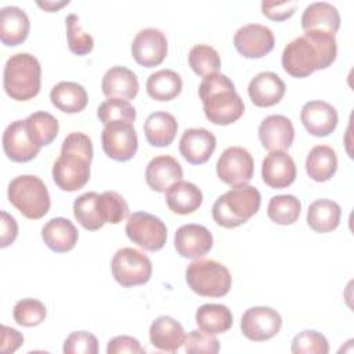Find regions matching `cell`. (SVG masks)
Returning <instances> with one entry per match:
<instances>
[{
  "instance_id": "6da1fadb",
  "label": "cell",
  "mask_w": 354,
  "mask_h": 354,
  "mask_svg": "<svg viewBox=\"0 0 354 354\" xmlns=\"http://www.w3.org/2000/svg\"><path fill=\"white\" fill-rule=\"evenodd\" d=\"M337 55L335 35L324 30H307L293 39L282 51L281 62L293 77H307L315 71L330 66Z\"/></svg>"
},
{
  "instance_id": "7a4b0ae2",
  "label": "cell",
  "mask_w": 354,
  "mask_h": 354,
  "mask_svg": "<svg viewBox=\"0 0 354 354\" xmlns=\"http://www.w3.org/2000/svg\"><path fill=\"white\" fill-rule=\"evenodd\" d=\"M93 160L91 138L82 133H69L61 145V153L53 166V180L58 188L73 192L83 188L90 180Z\"/></svg>"
},
{
  "instance_id": "3957f363",
  "label": "cell",
  "mask_w": 354,
  "mask_h": 354,
  "mask_svg": "<svg viewBox=\"0 0 354 354\" xmlns=\"http://www.w3.org/2000/svg\"><path fill=\"white\" fill-rule=\"evenodd\" d=\"M203 112L209 122L227 126L236 122L245 112V104L235 91L232 80L223 73L205 76L198 88Z\"/></svg>"
},
{
  "instance_id": "277c9868",
  "label": "cell",
  "mask_w": 354,
  "mask_h": 354,
  "mask_svg": "<svg viewBox=\"0 0 354 354\" xmlns=\"http://www.w3.org/2000/svg\"><path fill=\"white\" fill-rule=\"evenodd\" d=\"M261 195L253 185H238L216 199L212 207L213 220L224 228H235L245 224L260 209Z\"/></svg>"
},
{
  "instance_id": "5b68a950",
  "label": "cell",
  "mask_w": 354,
  "mask_h": 354,
  "mask_svg": "<svg viewBox=\"0 0 354 354\" xmlns=\"http://www.w3.org/2000/svg\"><path fill=\"white\" fill-rule=\"evenodd\" d=\"M41 86V66L37 58L29 53L11 55L3 71V87L15 101H28L36 97Z\"/></svg>"
},
{
  "instance_id": "8992f818",
  "label": "cell",
  "mask_w": 354,
  "mask_h": 354,
  "mask_svg": "<svg viewBox=\"0 0 354 354\" xmlns=\"http://www.w3.org/2000/svg\"><path fill=\"white\" fill-rule=\"evenodd\" d=\"M10 203L26 218L39 220L50 210V194L44 181L32 174H21L10 181L7 189Z\"/></svg>"
},
{
  "instance_id": "52a82bcc",
  "label": "cell",
  "mask_w": 354,
  "mask_h": 354,
  "mask_svg": "<svg viewBox=\"0 0 354 354\" xmlns=\"http://www.w3.org/2000/svg\"><path fill=\"white\" fill-rule=\"evenodd\" d=\"M185 281L192 292L205 297H223L232 285V277L228 268L207 259L192 261L185 270Z\"/></svg>"
},
{
  "instance_id": "ba28073f",
  "label": "cell",
  "mask_w": 354,
  "mask_h": 354,
  "mask_svg": "<svg viewBox=\"0 0 354 354\" xmlns=\"http://www.w3.org/2000/svg\"><path fill=\"white\" fill-rule=\"evenodd\" d=\"M111 271L119 285L133 288L151 279L152 263L142 252L133 248H122L112 257Z\"/></svg>"
},
{
  "instance_id": "9c48e42d",
  "label": "cell",
  "mask_w": 354,
  "mask_h": 354,
  "mask_svg": "<svg viewBox=\"0 0 354 354\" xmlns=\"http://www.w3.org/2000/svg\"><path fill=\"white\" fill-rule=\"evenodd\" d=\"M124 231L133 243L148 252L160 250L167 239L166 224L148 212H134L130 214Z\"/></svg>"
},
{
  "instance_id": "30bf717a",
  "label": "cell",
  "mask_w": 354,
  "mask_h": 354,
  "mask_svg": "<svg viewBox=\"0 0 354 354\" xmlns=\"http://www.w3.org/2000/svg\"><path fill=\"white\" fill-rule=\"evenodd\" d=\"M101 142L105 155L118 162L130 160L138 149V137L133 123L115 120L104 126Z\"/></svg>"
},
{
  "instance_id": "8fae6325",
  "label": "cell",
  "mask_w": 354,
  "mask_h": 354,
  "mask_svg": "<svg viewBox=\"0 0 354 354\" xmlns=\"http://www.w3.org/2000/svg\"><path fill=\"white\" fill-rule=\"evenodd\" d=\"M216 171L218 178L231 187L245 185L253 177L254 162L248 149L230 147L220 155L216 163Z\"/></svg>"
},
{
  "instance_id": "7c38bea8",
  "label": "cell",
  "mask_w": 354,
  "mask_h": 354,
  "mask_svg": "<svg viewBox=\"0 0 354 354\" xmlns=\"http://www.w3.org/2000/svg\"><path fill=\"white\" fill-rule=\"evenodd\" d=\"M282 326L281 314L266 306L248 308L241 318V330L243 336L253 342H264L274 337Z\"/></svg>"
},
{
  "instance_id": "4fadbf2b",
  "label": "cell",
  "mask_w": 354,
  "mask_h": 354,
  "mask_svg": "<svg viewBox=\"0 0 354 354\" xmlns=\"http://www.w3.org/2000/svg\"><path fill=\"white\" fill-rule=\"evenodd\" d=\"M131 55L145 68L160 65L167 55L166 35L156 28H145L137 32L131 43Z\"/></svg>"
},
{
  "instance_id": "5bb4252c",
  "label": "cell",
  "mask_w": 354,
  "mask_h": 354,
  "mask_svg": "<svg viewBox=\"0 0 354 354\" xmlns=\"http://www.w3.org/2000/svg\"><path fill=\"white\" fill-rule=\"evenodd\" d=\"M236 51L246 58H261L275 46V37L268 26L261 24H248L241 26L234 35Z\"/></svg>"
},
{
  "instance_id": "9a60e30c",
  "label": "cell",
  "mask_w": 354,
  "mask_h": 354,
  "mask_svg": "<svg viewBox=\"0 0 354 354\" xmlns=\"http://www.w3.org/2000/svg\"><path fill=\"white\" fill-rule=\"evenodd\" d=\"M213 246L212 232L201 224H184L174 234V248L184 259H201Z\"/></svg>"
},
{
  "instance_id": "2e32d148",
  "label": "cell",
  "mask_w": 354,
  "mask_h": 354,
  "mask_svg": "<svg viewBox=\"0 0 354 354\" xmlns=\"http://www.w3.org/2000/svg\"><path fill=\"white\" fill-rule=\"evenodd\" d=\"M1 141L4 153L12 162H29L35 159L40 151V147L32 141L25 120L11 122L6 127Z\"/></svg>"
},
{
  "instance_id": "e0dca14e",
  "label": "cell",
  "mask_w": 354,
  "mask_h": 354,
  "mask_svg": "<svg viewBox=\"0 0 354 354\" xmlns=\"http://www.w3.org/2000/svg\"><path fill=\"white\" fill-rule=\"evenodd\" d=\"M300 120L311 136L326 137L336 129L339 116L336 108L332 104L314 100L303 105Z\"/></svg>"
},
{
  "instance_id": "ac0fdd59",
  "label": "cell",
  "mask_w": 354,
  "mask_h": 354,
  "mask_svg": "<svg viewBox=\"0 0 354 354\" xmlns=\"http://www.w3.org/2000/svg\"><path fill=\"white\" fill-rule=\"evenodd\" d=\"M216 137L203 127L187 129L180 138V153L191 165L206 163L216 149Z\"/></svg>"
},
{
  "instance_id": "d6986e66",
  "label": "cell",
  "mask_w": 354,
  "mask_h": 354,
  "mask_svg": "<svg viewBox=\"0 0 354 354\" xmlns=\"http://www.w3.org/2000/svg\"><path fill=\"white\" fill-rule=\"evenodd\" d=\"M259 140L270 152L286 151L295 140L293 123L283 115H270L259 126Z\"/></svg>"
},
{
  "instance_id": "ffe728a7",
  "label": "cell",
  "mask_w": 354,
  "mask_h": 354,
  "mask_svg": "<svg viewBox=\"0 0 354 354\" xmlns=\"http://www.w3.org/2000/svg\"><path fill=\"white\" fill-rule=\"evenodd\" d=\"M296 163L285 151H271L261 163L263 181L275 189L289 187L296 178Z\"/></svg>"
},
{
  "instance_id": "44dd1931",
  "label": "cell",
  "mask_w": 354,
  "mask_h": 354,
  "mask_svg": "<svg viewBox=\"0 0 354 354\" xmlns=\"http://www.w3.org/2000/svg\"><path fill=\"white\" fill-rule=\"evenodd\" d=\"M183 178V167L169 155H159L149 160L145 169V181L156 192H166L170 185Z\"/></svg>"
},
{
  "instance_id": "7402d4cb",
  "label": "cell",
  "mask_w": 354,
  "mask_h": 354,
  "mask_svg": "<svg viewBox=\"0 0 354 354\" xmlns=\"http://www.w3.org/2000/svg\"><path fill=\"white\" fill-rule=\"evenodd\" d=\"M286 86L283 80L274 72H260L257 73L248 86V94L250 101L260 108H267L278 104L283 94Z\"/></svg>"
},
{
  "instance_id": "603a6c76",
  "label": "cell",
  "mask_w": 354,
  "mask_h": 354,
  "mask_svg": "<svg viewBox=\"0 0 354 354\" xmlns=\"http://www.w3.org/2000/svg\"><path fill=\"white\" fill-rule=\"evenodd\" d=\"M101 88L105 97L130 101L140 88L137 75L126 66L116 65L108 69L102 77Z\"/></svg>"
},
{
  "instance_id": "cb8c5ba5",
  "label": "cell",
  "mask_w": 354,
  "mask_h": 354,
  "mask_svg": "<svg viewBox=\"0 0 354 354\" xmlns=\"http://www.w3.org/2000/svg\"><path fill=\"white\" fill-rule=\"evenodd\" d=\"M151 344L162 351L174 353L185 342L183 325L169 315L158 317L149 326Z\"/></svg>"
},
{
  "instance_id": "d4e9b609",
  "label": "cell",
  "mask_w": 354,
  "mask_h": 354,
  "mask_svg": "<svg viewBox=\"0 0 354 354\" xmlns=\"http://www.w3.org/2000/svg\"><path fill=\"white\" fill-rule=\"evenodd\" d=\"M29 29V17L22 8L7 6L0 10V40L4 46L21 44L26 40Z\"/></svg>"
},
{
  "instance_id": "484cf974",
  "label": "cell",
  "mask_w": 354,
  "mask_h": 354,
  "mask_svg": "<svg viewBox=\"0 0 354 354\" xmlns=\"http://www.w3.org/2000/svg\"><path fill=\"white\" fill-rule=\"evenodd\" d=\"M41 238L53 252L66 253L77 243L79 232L71 220L65 217H54L43 225Z\"/></svg>"
},
{
  "instance_id": "4316f807",
  "label": "cell",
  "mask_w": 354,
  "mask_h": 354,
  "mask_svg": "<svg viewBox=\"0 0 354 354\" xmlns=\"http://www.w3.org/2000/svg\"><path fill=\"white\" fill-rule=\"evenodd\" d=\"M300 22L304 32L324 30L335 35L340 28V14L330 3L315 1L304 8Z\"/></svg>"
},
{
  "instance_id": "83f0119b",
  "label": "cell",
  "mask_w": 354,
  "mask_h": 354,
  "mask_svg": "<svg viewBox=\"0 0 354 354\" xmlns=\"http://www.w3.org/2000/svg\"><path fill=\"white\" fill-rule=\"evenodd\" d=\"M203 202V194L189 181H177L166 191V203L169 209L180 216L192 214Z\"/></svg>"
},
{
  "instance_id": "f1b7e54d",
  "label": "cell",
  "mask_w": 354,
  "mask_h": 354,
  "mask_svg": "<svg viewBox=\"0 0 354 354\" xmlns=\"http://www.w3.org/2000/svg\"><path fill=\"white\" fill-rule=\"evenodd\" d=\"M51 104L65 113L82 112L88 102L86 88L76 82H59L50 91Z\"/></svg>"
},
{
  "instance_id": "f546056e",
  "label": "cell",
  "mask_w": 354,
  "mask_h": 354,
  "mask_svg": "<svg viewBox=\"0 0 354 354\" xmlns=\"http://www.w3.org/2000/svg\"><path fill=\"white\" fill-rule=\"evenodd\" d=\"M178 124L176 118L163 111L151 113L144 123V134L152 147H167L173 142Z\"/></svg>"
},
{
  "instance_id": "4dcf8cb0",
  "label": "cell",
  "mask_w": 354,
  "mask_h": 354,
  "mask_svg": "<svg viewBox=\"0 0 354 354\" xmlns=\"http://www.w3.org/2000/svg\"><path fill=\"white\" fill-rule=\"evenodd\" d=\"M342 209L332 199H317L310 203L307 210V224L319 234L336 230L340 224Z\"/></svg>"
},
{
  "instance_id": "1f68e13d",
  "label": "cell",
  "mask_w": 354,
  "mask_h": 354,
  "mask_svg": "<svg viewBox=\"0 0 354 354\" xmlns=\"http://www.w3.org/2000/svg\"><path fill=\"white\" fill-rule=\"evenodd\" d=\"M337 170V155L329 145H315L306 158V171L314 181L330 180Z\"/></svg>"
},
{
  "instance_id": "d6a6232c",
  "label": "cell",
  "mask_w": 354,
  "mask_h": 354,
  "mask_svg": "<svg viewBox=\"0 0 354 354\" xmlns=\"http://www.w3.org/2000/svg\"><path fill=\"white\" fill-rule=\"evenodd\" d=\"M73 216L88 231L102 228L106 223L101 209V195L91 191L77 196L73 202Z\"/></svg>"
},
{
  "instance_id": "836d02e7",
  "label": "cell",
  "mask_w": 354,
  "mask_h": 354,
  "mask_svg": "<svg viewBox=\"0 0 354 354\" xmlns=\"http://www.w3.org/2000/svg\"><path fill=\"white\" fill-rule=\"evenodd\" d=\"M147 93L156 101H171L183 90L181 76L171 69H160L147 79Z\"/></svg>"
},
{
  "instance_id": "e575fe53",
  "label": "cell",
  "mask_w": 354,
  "mask_h": 354,
  "mask_svg": "<svg viewBox=\"0 0 354 354\" xmlns=\"http://www.w3.org/2000/svg\"><path fill=\"white\" fill-rule=\"evenodd\" d=\"M195 321L199 329L212 335H218L227 332L232 326V313L224 304L206 303L196 310Z\"/></svg>"
},
{
  "instance_id": "d590c367",
  "label": "cell",
  "mask_w": 354,
  "mask_h": 354,
  "mask_svg": "<svg viewBox=\"0 0 354 354\" xmlns=\"http://www.w3.org/2000/svg\"><path fill=\"white\" fill-rule=\"evenodd\" d=\"M25 123L32 141L40 148L51 144L58 136V120L55 119V116L46 111H37L30 113L25 119Z\"/></svg>"
},
{
  "instance_id": "8d00e7d4",
  "label": "cell",
  "mask_w": 354,
  "mask_h": 354,
  "mask_svg": "<svg viewBox=\"0 0 354 354\" xmlns=\"http://www.w3.org/2000/svg\"><path fill=\"white\" fill-rule=\"evenodd\" d=\"M301 203L295 195H275L270 199L267 214L271 221L281 225H289L297 221Z\"/></svg>"
},
{
  "instance_id": "74e56055",
  "label": "cell",
  "mask_w": 354,
  "mask_h": 354,
  "mask_svg": "<svg viewBox=\"0 0 354 354\" xmlns=\"http://www.w3.org/2000/svg\"><path fill=\"white\" fill-rule=\"evenodd\" d=\"M188 64L191 69L202 77L217 73L221 66L217 50L207 44H195L189 50Z\"/></svg>"
},
{
  "instance_id": "f35d334b",
  "label": "cell",
  "mask_w": 354,
  "mask_h": 354,
  "mask_svg": "<svg viewBox=\"0 0 354 354\" xmlns=\"http://www.w3.org/2000/svg\"><path fill=\"white\" fill-rule=\"evenodd\" d=\"M66 40L69 50L76 55H86L94 47V39L90 33L83 30L80 18L76 14H69L65 18Z\"/></svg>"
},
{
  "instance_id": "ab89813d",
  "label": "cell",
  "mask_w": 354,
  "mask_h": 354,
  "mask_svg": "<svg viewBox=\"0 0 354 354\" xmlns=\"http://www.w3.org/2000/svg\"><path fill=\"white\" fill-rule=\"evenodd\" d=\"M47 315L46 306L32 297L18 300L12 308V317L18 325L32 328L40 325Z\"/></svg>"
},
{
  "instance_id": "60d3db41",
  "label": "cell",
  "mask_w": 354,
  "mask_h": 354,
  "mask_svg": "<svg viewBox=\"0 0 354 354\" xmlns=\"http://www.w3.org/2000/svg\"><path fill=\"white\" fill-rule=\"evenodd\" d=\"M97 116L104 124L115 120L133 123L136 119V108L126 100L108 98L100 104L97 109Z\"/></svg>"
},
{
  "instance_id": "b9f144b4",
  "label": "cell",
  "mask_w": 354,
  "mask_h": 354,
  "mask_svg": "<svg viewBox=\"0 0 354 354\" xmlns=\"http://www.w3.org/2000/svg\"><path fill=\"white\" fill-rule=\"evenodd\" d=\"M293 354H328L329 344L326 337L317 330H303L292 340Z\"/></svg>"
},
{
  "instance_id": "7bdbcfd3",
  "label": "cell",
  "mask_w": 354,
  "mask_h": 354,
  "mask_svg": "<svg viewBox=\"0 0 354 354\" xmlns=\"http://www.w3.org/2000/svg\"><path fill=\"white\" fill-rule=\"evenodd\" d=\"M101 209L105 223L119 224L129 216V205L124 198L115 191L101 194Z\"/></svg>"
},
{
  "instance_id": "ee69618b",
  "label": "cell",
  "mask_w": 354,
  "mask_h": 354,
  "mask_svg": "<svg viewBox=\"0 0 354 354\" xmlns=\"http://www.w3.org/2000/svg\"><path fill=\"white\" fill-rule=\"evenodd\" d=\"M62 351L65 354H97L98 340L87 330L72 332L64 342Z\"/></svg>"
},
{
  "instance_id": "f6af8a7d",
  "label": "cell",
  "mask_w": 354,
  "mask_h": 354,
  "mask_svg": "<svg viewBox=\"0 0 354 354\" xmlns=\"http://www.w3.org/2000/svg\"><path fill=\"white\" fill-rule=\"evenodd\" d=\"M184 347L187 353H210L216 354L220 350L218 339L202 329H194L185 336Z\"/></svg>"
},
{
  "instance_id": "bcb514c9",
  "label": "cell",
  "mask_w": 354,
  "mask_h": 354,
  "mask_svg": "<svg viewBox=\"0 0 354 354\" xmlns=\"http://www.w3.org/2000/svg\"><path fill=\"white\" fill-rule=\"evenodd\" d=\"M297 8L296 1H261V12L272 21H285L290 18Z\"/></svg>"
},
{
  "instance_id": "7dc6e473",
  "label": "cell",
  "mask_w": 354,
  "mask_h": 354,
  "mask_svg": "<svg viewBox=\"0 0 354 354\" xmlns=\"http://www.w3.org/2000/svg\"><path fill=\"white\" fill-rule=\"evenodd\" d=\"M106 353L108 354H123V353H130V354H144L145 348L140 344V342L127 335H120L115 336L108 342L106 346Z\"/></svg>"
},
{
  "instance_id": "c3c4849f",
  "label": "cell",
  "mask_w": 354,
  "mask_h": 354,
  "mask_svg": "<svg viewBox=\"0 0 354 354\" xmlns=\"http://www.w3.org/2000/svg\"><path fill=\"white\" fill-rule=\"evenodd\" d=\"M1 353L8 354V353H14L15 350H18L21 347V344L24 343V336L22 333H19L17 329L14 328H8L6 325L1 326Z\"/></svg>"
},
{
  "instance_id": "681fc988",
  "label": "cell",
  "mask_w": 354,
  "mask_h": 354,
  "mask_svg": "<svg viewBox=\"0 0 354 354\" xmlns=\"http://www.w3.org/2000/svg\"><path fill=\"white\" fill-rule=\"evenodd\" d=\"M18 235V224L15 218L7 212H1V248L10 246Z\"/></svg>"
},
{
  "instance_id": "f907efd6",
  "label": "cell",
  "mask_w": 354,
  "mask_h": 354,
  "mask_svg": "<svg viewBox=\"0 0 354 354\" xmlns=\"http://www.w3.org/2000/svg\"><path fill=\"white\" fill-rule=\"evenodd\" d=\"M40 8L46 10L47 12H54V11H58L61 7L69 4L68 0H64V1H37L36 3Z\"/></svg>"
}]
</instances>
